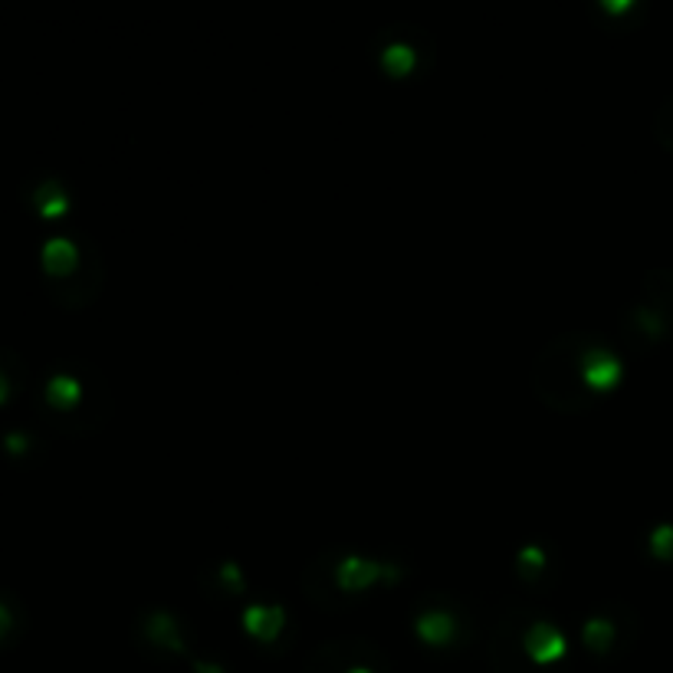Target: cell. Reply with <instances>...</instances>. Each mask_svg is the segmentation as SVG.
<instances>
[{"mask_svg": "<svg viewBox=\"0 0 673 673\" xmlns=\"http://www.w3.org/2000/svg\"><path fill=\"white\" fill-rule=\"evenodd\" d=\"M621 378L624 358L617 345L598 332H565L552 339L532 365V385L555 411H585L617 388Z\"/></svg>", "mask_w": 673, "mask_h": 673, "instance_id": "6da1fadb", "label": "cell"}, {"mask_svg": "<svg viewBox=\"0 0 673 673\" xmlns=\"http://www.w3.org/2000/svg\"><path fill=\"white\" fill-rule=\"evenodd\" d=\"M375 60L385 73L408 80L434 60V40L424 27L391 24L375 34Z\"/></svg>", "mask_w": 673, "mask_h": 673, "instance_id": "7a4b0ae2", "label": "cell"}, {"mask_svg": "<svg viewBox=\"0 0 673 673\" xmlns=\"http://www.w3.org/2000/svg\"><path fill=\"white\" fill-rule=\"evenodd\" d=\"M624 621H637V614L627 604H594L581 621V644L594 657L614 653V647L624 640Z\"/></svg>", "mask_w": 673, "mask_h": 673, "instance_id": "3957f363", "label": "cell"}, {"mask_svg": "<svg viewBox=\"0 0 673 673\" xmlns=\"http://www.w3.org/2000/svg\"><path fill=\"white\" fill-rule=\"evenodd\" d=\"M414 634L427 644V647H450L457 644V637L463 634L460 624V611L453 604H447L440 594L437 598H424L414 607Z\"/></svg>", "mask_w": 673, "mask_h": 673, "instance_id": "277c9868", "label": "cell"}, {"mask_svg": "<svg viewBox=\"0 0 673 673\" xmlns=\"http://www.w3.org/2000/svg\"><path fill=\"white\" fill-rule=\"evenodd\" d=\"M519 630H522V634H519L522 653L529 657L532 666H552V663H558V660L568 653L565 634H562L548 617L529 614V621H526Z\"/></svg>", "mask_w": 673, "mask_h": 673, "instance_id": "5b68a950", "label": "cell"}, {"mask_svg": "<svg viewBox=\"0 0 673 673\" xmlns=\"http://www.w3.org/2000/svg\"><path fill=\"white\" fill-rule=\"evenodd\" d=\"M142 637H149L155 644V650H165V653H185V627L178 621L175 611L168 607H149L142 614V624H139Z\"/></svg>", "mask_w": 673, "mask_h": 673, "instance_id": "8992f818", "label": "cell"}, {"mask_svg": "<svg viewBox=\"0 0 673 673\" xmlns=\"http://www.w3.org/2000/svg\"><path fill=\"white\" fill-rule=\"evenodd\" d=\"M385 571H388L385 562H378V558H371V555L345 552V555L335 562V568L329 571V578H332L335 588H342V591H355V588H365V585L378 581Z\"/></svg>", "mask_w": 673, "mask_h": 673, "instance_id": "52a82bcc", "label": "cell"}, {"mask_svg": "<svg viewBox=\"0 0 673 673\" xmlns=\"http://www.w3.org/2000/svg\"><path fill=\"white\" fill-rule=\"evenodd\" d=\"M44 394H47L50 408H57V411H73L76 404H83L86 388H83V381H80L76 371H70V368H57V371L47 378Z\"/></svg>", "mask_w": 673, "mask_h": 673, "instance_id": "ba28073f", "label": "cell"}, {"mask_svg": "<svg viewBox=\"0 0 673 673\" xmlns=\"http://www.w3.org/2000/svg\"><path fill=\"white\" fill-rule=\"evenodd\" d=\"M40 257H44V270H47V273H54V276H67V273H73L76 263H80V247H76L73 237L57 234V237H50V240L44 244Z\"/></svg>", "mask_w": 673, "mask_h": 673, "instance_id": "9c48e42d", "label": "cell"}, {"mask_svg": "<svg viewBox=\"0 0 673 673\" xmlns=\"http://www.w3.org/2000/svg\"><path fill=\"white\" fill-rule=\"evenodd\" d=\"M244 624H247V630H250L253 637L270 640V637H276L280 627H283V611L273 607V604H250L247 614H244Z\"/></svg>", "mask_w": 673, "mask_h": 673, "instance_id": "30bf717a", "label": "cell"}, {"mask_svg": "<svg viewBox=\"0 0 673 673\" xmlns=\"http://www.w3.org/2000/svg\"><path fill=\"white\" fill-rule=\"evenodd\" d=\"M37 208H40L47 217L63 214V211L70 208V194H67V188H63L60 181H47V185L40 188V194H37Z\"/></svg>", "mask_w": 673, "mask_h": 673, "instance_id": "8fae6325", "label": "cell"}, {"mask_svg": "<svg viewBox=\"0 0 673 673\" xmlns=\"http://www.w3.org/2000/svg\"><path fill=\"white\" fill-rule=\"evenodd\" d=\"M653 132H657L660 145L673 152V96H670V99H663V106L657 109V119H653Z\"/></svg>", "mask_w": 673, "mask_h": 673, "instance_id": "7c38bea8", "label": "cell"}, {"mask_svg": "<svg viewBox=\"0 0 673 673\" xmlns=\"http://www.w3.org/2000/svg\"><path fill=\"white\" fill-rule=\"evenodd\" d=\"M650 552L660 558H673V522H657L650 529Z\"/></svg>", "mask_w": 673, "mask_h": 673, "instance_id": "4fadbf2b", "label": "cell"}, {"mask_svg": "<svg viewBox=\"0 0 673 673\" xmlns=\"http://www.w3.org/2000/svg\"><path fill=\"white\" fill-rule=\"evenodd\" d=\"M14 624H17V617H14V607H11L8 601H0V640H8V637H11Z\"/></svg>", "mask_w": 673, "mask_h": 673, "instance_id": "5bb4252c", "label": "cell"}, {"mask_svg": "<svg viewBox=\"0 0 673 673\" xmlns=\"http://www.w3.org/2000/svg\"><path fill=\"white\" fill-rule=\"evenodd\" d=\"M4 444H8V450H14V453H21L31 440H27V434H21V430H11L8 437H4Z\"/></svg>", "mask_w": 673, "mask_h": 673, "instance_id": "9a60e30c", "label": "cell"}, {"mask_svg": "<svg viewBox=\"0 0 673 673\" xmlns=\"http://www.w3.org/2000/svg\"><path fill=\"white\" fill-rule=\"evenodd\" d=\"M194 670H198V673H227V670H224L221 663H214V660H198Z\"/></svg>", "mask_w": 673, "mask_h": 673, "instance_id": "2e32d148", "label": "cell"}, {"mask_svg": "<svg viewBox=\"0 0 673 673\" xmlns=\"http://www.w3.org/2000/svg\"><path fill=\"white\" fill-rule=\"evenodd\" d=\"M8 394H11V381H8V375H4V371H0V404L8 401Z\"/></svg>", "mask_w": 673, "mask_h": 673, "instance_id": "e0dca14e", "label": "cell"}, {"mask_svg": "<svg viewBox=\"0 0 673 673\" xmlns=\"http://www.w3.org/2000/svg\"><path fill=\"white\" fill-rule=\"evenodd\" d=\"M342 673H375V666H368V663H352V666H345Z\"/></svg>", "mask_w": 673, "mask_h": 673, "instance_id": "ac0fdd59", "label": "cell"}]
</instances>
